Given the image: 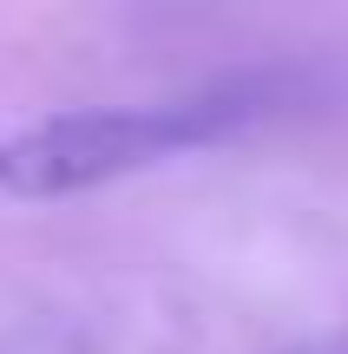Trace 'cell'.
I'll list each match as a JSON object with an SVG mask.
<instances>
[{
	"mask_svg": "<svg viewBox=\"0 0 348 354\" xmlns=\"http://www.w3.org/2000/svg\"><path fill=\"white\" fill-rule=\"evenodd\" d=\"M237 112L223 99H165V105H79L33 125L0 131V197L59 203L79 190L138 177L152 165L223 138Z\"/></svg>",
	"mask_w": 348,
	"mask_h": 354,
	"instance_id": "obj_1",
	"label": "cell"
}]
</instances>
